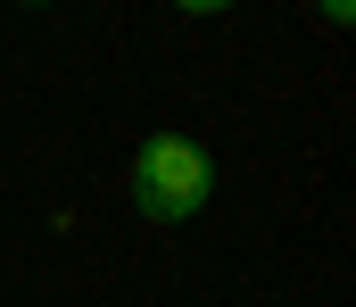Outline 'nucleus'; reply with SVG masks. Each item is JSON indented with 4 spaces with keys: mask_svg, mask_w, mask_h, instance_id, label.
Instances as JSON below:
<instances>
[{
    "mask_svg": "<svg viewBox=\"0 0 356 307\" xmlns=\"http://www.w3.org/2000/svg\"><path fill=\"white\" fill-rule=\"evenodd\" d=\"M207 200H216V166L191 133H149L133 150V207L149 224H191Z\"/></svg>",
    "mask_w": 356,
    "mask_h": 307,
    "instance_id": "nucleus-1",
    "label": "nucleus"
}]
</instances>
